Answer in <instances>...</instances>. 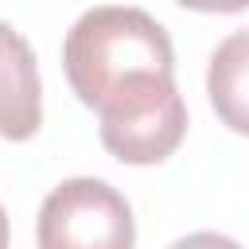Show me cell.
<instances>
[{"instance_id":"1","label":"cell","mask_w":249,"mask_h":249,"mask_svg":"<svg viewBox=\"0 0 249 249\" xmlns=\"http://www.w3.org/2000/svg\"><path fill=\"white\" fill-rule=\"evenodd\" d=\"M62 70L78 101L105 117L175 86V51L163 23L144 8L101 4L66 31Z\"/></svg>"},{"instance_id":"2","label":"cell","mask_w":249,"mask_h":249,"mask_svg":"<svg viewBox=\"0 0 249 249\" xmlns=\"http://www.w3.org/2000/svg\"><path fill=\"white\" fill-rule=\"evenodd\" d=\"M39 249H132L136 222L105 179H62L39 206Z\"/></svg>"},{"instance_id":"3","label":"cell","mask_w":249,"mask_h":249,"mask_svg":"<svg viewBox=\"0 0 249 249\" xmlns=\"http://www.w3.org/2000/svg\"><path fill=\"white\" fill-rule=\"evenodd\" d=\"M187 136V105L179 97V86H167L152 97H140L132 105H121L101 117V144L121 163H160L167 160Z\"/></svg>"},{"instance_id":"4","label":"cell","mask_w":249,"mask_h":249,"mask_svg":"<svg viewBox=\"0 0 249 249\" xmlns=\"http://www.w3.org/2000/svg\"><path fill=\"white\" fill-rule=\"evenodd\" d=\"M43 124V86L27 39L0 19V136L31 140Z\"/></svg>"},{"instance_id":"5","label":"cell","mask_w":249,"mask_h":249,"mask_svg":"<svg viewBox=\"0 0 249 249\" xmlns=\"http://www.w3.org/2000/svg\"><path fill=\"white\" fill-rule=\"evenodd\" d=\"M206 93L218 113V121L241 136H249V27L230 31L206 70Z\"/></svg>"},{"instance_id":"6","label":"cell","mask_w":249,"mask_h":249,"mask_svg":"<svg viewBox=\"0 0 249 249\" xmlns=\"http://www.w3.org/2000/svg\"><path fill=\"white\" fill-rule=\"evenodd\" d=\"M167 249H241L233 237H226V233H210V230H198V233H187V237H179V241H171Z\"/></svg>"},{"instance_id":"7","label":"cell","mask_w":249,"mask_h":249,"mask_svg":"<svg viewBox=\"0 0 249 249\" xmlns=\"http://www.w3.org/2000/svg\"><path fill=\"white\" fill-rule=\"evenodd\" d=\"M8 237H12V230H8V214H4V206H0V249H8Z\"/></svg>"}]
</instances>
